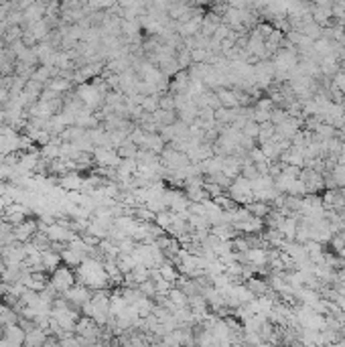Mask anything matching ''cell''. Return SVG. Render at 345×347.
<instances>
[{
    "label": "cell",
    "mask_w": 345,
    "mask_h": 347,
    "mask_svg": "<svg viewBox=\"0 0 345 347\" xmlns=\"http://www.w3.org/2000/svg\"><path fill=\"white\" fill-rule=\"evenodd\" d=\"M13 323H17V317H15V313L11 311V309H0V325H13Z\"/></svg>",
    "instance_id": "obj_4"
},
{
    "label": "cell",
    "mask_w": 345,
    "mask_h": 347,
    "mask_svg": "<svg viewBox=\"0 0 345 347\" xmlns=\"http://www.w3.org/2000/svg\"><path fill=\"white\" fill-rule=\"evenodd\" d=\"M73 282H75V276L71 274V270H67V268H57L55 272H53V280H51V286L55 288V290H63V292H67L71 286H73Z\"/></svg>",
    "instance_id": "obj_1"
},
{
    "label": "cell",
    "mask_w": 345,
    "mask_h": 347,
    "mask_svg": "<svg viewBox=\"0 0 345 347\" xmlns=\"http://www.w3.org/2000/svg\"><path fill=\"white\" fill-rule=\"evenodd\" d=\"M35 234H37V225H35L33 221H21V223L17 225V229H15V238L21 240V242L33 238Z\"/></svg>",
    "instance_id": "obj_2"
},
{
    "label": "cell",
    "mask_w": 345,
    "mask_h": 347,
    "mask_svg": "<svg viewBox=\"0 0 345 347\" xmlns=\"http://www.w3.org/2000/svg\"><path fill=\"white\" fill-rule=\"evenodd\" d=\"M3 191H5V187H3V185H0V193H3Z\"/></svg>",
    "instance_id": "obj_5"
},
{
    "label": "cell",
    "mask_w": 345,
    "mask_h": 347,
    "mask_svg": "<svg viewBox=\"0 0 345 347\" xmlns=\"http://www.w3.org/2000/svg\"><path fill=\"white\" fill-rule=\"evenodd\" d=\"M25 335H27V331L19 329L15 323L5 327V337H7L5 341L7 343H25Z\"/></svg>",
    "instance_id": "obj_3"
}]
</instances>
